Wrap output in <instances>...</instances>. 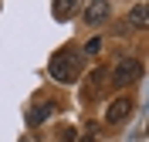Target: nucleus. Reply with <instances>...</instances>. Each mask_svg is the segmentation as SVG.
Returning <instances> with one entry per match:
<instances>
[{
    "label": "nucleus",
    "mask_w": 149,
    "mask_h": 142,
    "mask_svg": "<svg viewBox=\"0 0 149 142\" xmlns=\"http://www.w3.org/2000/svg\"><path fill=\"white\" fill-rule=\"evenodd\" d=\"M81 68H85V64H81V54H74L71 47H65V51H54V54H51L47 71H51V78H54V81L71 85V81H78Z\"/></svg>",
    "instance_id": "obj_1"
},
{
    "label": "nucleus",
    "mask_w": 149,
    "mask_h": 142,
    "mask_svg": "<svg viewBox=\"0 0 149 142\" xmlns=\"http://www.w3.org/2000/svg\"><path fill=\"white\" fill-rule=\"evenodd\" d=\"M142 75V61H136V57H122L119 64H115V75H112V81L115 85H129V81H136V78Z\"/></svg>",
    "instance_id": "obj_2"
},
{
    "label": "nucleus",
    "mask_w": 149,
    "mask_h": 142,
    "mask_svg": "<svg viewBox=\"0 0 149 142\" xmlns=\"http://www.w3.org/2000/svg\"><path fill=\"white\" fill-rule=\"evenodd\" d=\"M132 105H136V102H132V95H119V98L109 105V112H105V122H109V125L125 122V118L132 115Z\"/></svg>",
    "instance_id": "obj_3"
},
{
    "label": "nucleus",
    "mask_w": 149,
    "mask_h": 142,
    "mask_svg": "<svg viewBox=\"0 0 149 142\" xmlns=\"http://www.w3.org/2000/svg\"><path fill=\"white\" fill-rule=\"evenodd\" d=\"M109 3H105V0H102V3H88V7H85V24H92V27H95V24H102V20L105 17H109Z\"/></svg>",
    "instance_id": "obj_4"
},
{
    "label": "nucleus",
    "mask_w": 149,
    "mask_h": 142,
    "mask_svg": "<svg viewBox=\"0 0 149 142\" xmlns=\"http://www.w3.org/2000/svg\"><path fill=\"white\" fill-rule=\"evenodd\" d=\"M51 112H54V105H51V102H44V105H34V108L27 112V125H41V122H44V118H47Z\"/></svg>",
    "instance_id": "obj_5"
},
{
    "label": "nucleus",
    "mask_w": 149,
    "mask_h": 142,
    "mask_svg": "<svg viewBox=\"0 0 149 142\" xmlns=\"http://www.w3.org/2000/svg\"><path fill=\"white\" fill-rule=\"evenodd\" d=\"M129 20H132V27H146L149 7H146V3H136V7H132V14H129Z\"/></svg>",
    "instance_id": "obj_6"
},
{
    "label": "nucleus",
    "mask_w": 149,
    "mask_h": 142,
    "mask_svg": "<svg viewBox=\"0 0 149 142\" xmlns=\"http://www.w3.org/2000/svg\"><path fill=\"white\" fill-rule=\"evenodd\" d=\"M74 10H78V3H74V0H71V3H68V0H58V3H54V14H58L61 20H65L68 14H74Z\"/></svg>",
    "instance_id": "obj_7"
},
{
    "label": "nucleus",
    "mask_w": 149,
    "mask_h": 142,
    "mask_svg": "<svg viewBox=\"0 0 149 142\" xmlns=\"http://www.w3.org/2000/svg\"><path fill=\"white\" fill-rule=\"evenodd\" d=\"M102 51V37H88V44H85V54H98Z\"/></svg>",
    "instance_id": "obj_8"
}]
</instances>
